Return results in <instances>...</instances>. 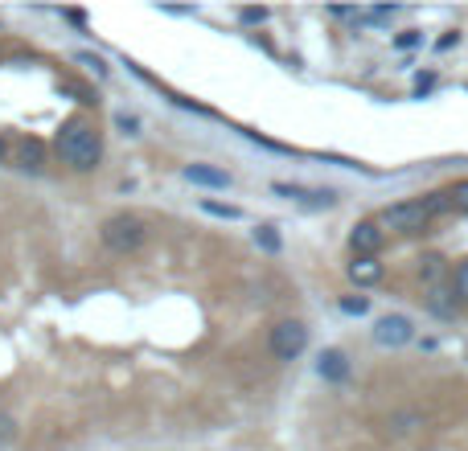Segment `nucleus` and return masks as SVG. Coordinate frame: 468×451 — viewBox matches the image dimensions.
Segmentation results:
<instances>
[{
	"label": "nucleus",
	"mask_w": 468,
	"mask_h": 451,
	"mask_svg": "<svg viewBox=\"0 0 468 451\" xmlns=\"http://www.w3.org/2000/svg\"><path fill=\"white\" fill-rule=\"evenodd\" d=\"M382 242H387V230H382L374 218L357 222L354 230H349V250H354V258H378Z\"/></svg>",
	"instance_id": "6"
},
{
	"label": "nucleus",
	"mask_w": 468,
	"mask_h": 451,
	"mask_svg": "<svg viewBox=\"0 0 468 451\" xmlns=\"http://www.w3.org/2000/svg\"><path fill=\"white\" fill-rule=\"evenodd\" d=\"M271 194L288 197V202H300V205H313V210H329V205L337 202L333 189H304V185H288V181H275Z\"/></svg>",
	"instance_id": "7"
},
{
	"label": "nucleus",
	"mask_w": 468,
	"mask_h": 451,
	"mask_svg": "<svg viewBox=\"0 0 468 451\" xmlns=\"http://www.w3.org/2000/svg\"><path fill=\"white\" fill-rule=\"evenodd\" d=\"M255 242H259V246H263V250H271V255H275V250H280V246H283L280 230H275V226H271V222L255 226Z\"/></svg>",
	"instance_id": "13"
},
{
	"label": "nucleus",
	"mask_w": 468,
	"mask_h": 451,
	"mask_svg": "<svg viewBox=\"0 0 468 451\" xmlns=\"http://www.w3.org/2000/svg\"><path fill=\"white\" fill-rule=\"evenodd\" d=\"M16 161H21V169H29V173L46 169V144H41V140H21Z\"/></svg>",
	"instance_id": "11"
},
{
	"label": "nucleus",
	"mask_w": 468,
	"mask_h": 451,
	"mask_svg": "<svg viewBox=\"0 0 468 451\" xmlns=\"http://www.w3.org/2000/svg\"><path fill=\"white\" fill-rule=\"evenodd\" d=\"M411 341H415L411 316L387 312V316H378V320H374V345H382V349H403V345H411Z\"/></svg>",
	"instance_id": "5"
},
{
	"label": "nucleus",
	"mask_w": 468,
	"mask_h": 451,
	"mask_svg": "<svg viewBox=\"0 0 468 451\" xmlns=\"http://www.w3.org/2000/svg\"><path fill=\"white\" fill-rule=\"evenodd\" d=\"M395 46H399V49H415V46H420V33H415V29L399 33V37H395Z\"/></svg>",
	"instance_id": "22"
},
{
	"label": "nucleus",
	"mask_w": 468,
	"mask_h": 451,
	"mask_svg": "<svg viewBox=\"0 0 468 451\" xmlns=\"http://www.w3.org/2000/svg\"><path fill=\"white\" fill-rule=\"evenodd\" d=\"M346 271H349V279H354L357 288H374V283H382L387 267H382L378 258H354V263H349Z\"/></svg>",
	"instance_id": "10"
},
{
	"label": "nucleus",
	"mask_w": 468,
	"mask_h": 451,
	"mask_svg": "<svg viewBox=\"0 0 468 451\" xmlns=\"http://www.w3.org/2000/svg\"><path fill=\"white\" fill-rule=\"evenodd\" d=\"M452 205H448V194H431V197H423V202H399V205H387V210L378 214V222L382 230H399V234H415V230H423L436 214H448Z\"/></svg>",
	"instance_id": "2"
},
{
	"label": "nucleus",
	"mask_w": 468,
	"mask_h": 451,
	"mask_svg": "<svg viewBox=\"0 0 468 451\" xmlns=\"http://www.w3.org/2000/svg\"><path fill=\"white\" fill-rule=\"evenodd\" d=\"M341 312L346 316H366L370 312V299L366 296H341Z\"/></svg>",
	"instance_id": "18"
},
{
	"label": "nucleus",
	"mask_w": 468,
	"mask_h": 451,
	"mask_svg": "<svg viewBox=\"0 0 468 451\" xmlns=\"http://www.w3.org/2000/svg\"><path fill=\"white\" fill-rule=\"evenodd\" d=\"M452 296L468 299V258L464 263H456V271H452Z\"/></svg>",
	"instance_id": "17"
},
{
	"label": "nucleus",
	"mask_w": 468,
	"mask_h": 451,
	"mask_svg": "<svg viewBox=\"0 0 468 451\" xmlns=\"http://www.w3.org/2000/svg\"><path fill=\"white\" fill-rule=\"evenodd\" d=\"M420 427H423L420 411H395L390 414V435H415Z\"/></svg>",
	"instance_id": "12"
},
{
	"label": "nucleus",
	"mask_w": 468,
	"mask_h": 451,
	"mask_svg": "<svg viewBox=\"0 0 468 451\" xmlns=\"http://www.w3.org/2000/svg\"><path fill=\"white\" fill-rule=\"evenodd\" d=\"M448 205H452L456 214H468V181H456V185L448 189Z\"/></svg>",
	"instance_id": "15"
},
{
	"label": "nucleus",
	"mask_w": 468,
	"mask_h": 451,
	"mask_svg": "<svg viewBox=\"0 0 468 451\" xmlns=\"http://www.w3.org/2000/svg\"><path fill=\"white\" fill-rule=\"evenodd\" d=\"M115 128H120L123 136H136V131H140V120H136V115H128V111H120V115H115Z\"/></svg>",
	"instance_id": "20"
},
{
	"label": "nucleus",
	"mask_w": 468,
	"mask_h": 451,
	"mask_svg": "<svg viewBox=\"0 0 468 451\" xmlns=\"http://www.w3.org/2000/svg\"><path fill=\"white\" fill-rule=\"evenodd\" d=\"M202 210H206V214H214V218H227V222H239V218H242L239 205H222V202H210V197L202 202Z\"/></svg>",
	"instance_id": "14"
},
{
	"label": "nucleus",
	"mask_w": 468,
	"mask_h": 451,
	"mask_svg": "<svg viewBox=\"0 0 468 451\" xmlns=\"http://www.w3.org/2000/svg\"><path fill=\"white\" fill-rule=\"evenodd\" d=\"M5 156H8V140L0 136V164H5Z\"/></svg>",
	"instance_id": "24"
},
{
	"label": "nucleus",
	"mask_w": 468,
	"mask_h": 451,
	"mask_svg": "<svg viewBox=\"0 0 468 451\" xmlns=\"http://www.w3.org/2000/svg\"><path fill=\"white\" fill-rule=\"evenodd\" d=\"M316 373H321L324 382H346L349 378V357L341 353V349H321V357H316Z\"/></svg>",
	"instance_id": "9"
},
{
	"label": "nucleus",
	"mask_w": 468,
	"mask_h": 451,
	"mask_svg": "<svg viewBox=\"0 0 468 451\" xmlns=\"http://www.w3.org/2000/svg\"><path fill=\"white\" fill-rule=\"evenodd\" d=\"M16 444V419L8 411H0V447H13Z\"/></svg>",
	"instance_id": "16"
},
{
	"label": "nucleus",
	"mask_w": 468,
	"mask_h": 451,
	"mask_svg": "<svg viewBox=\"0 0 468 451\" xmlns=\"http://www.w3.org/2000/svg\"><path fill=\"white\" fill-rule=\"evenodd\" d=\"M186 181L202 189H230V173L218 164H186Z\"/></svg>",
	"instance_id": "8"
},
{
	"label": "nucleus",
	"mask_w": 468,
	"mask_h": 451,
	"mask_svg": "<svg viewBox=\"0 0 468 451\" xmlns=\"http://www.w3.org/2000/svg\"><path fill=\"white\" fill-rule=\"evenodd\" d=\"M239 21L242 25H263L267 21V8H239Z\"/></svg>",
	"instance_id": "21"
},
{
	"label": "nucleus",
	"mask_w": 468,
	"mask_h": 451,
	"mask_svg": "<svg viewBox=\"0 0 468 451\" xmlns=\"http://www.w3.org/2000/svg\"><path fill=\"white\" fill-rule=\"evenodd\" d=\"M431 82H436V74H420V95L423 90H431Z\"/></svg>",
	"instance_id": "23"
},
{
	"label": "nucleus",
	"mask_w": 468,
	"mask_h": 451,
	"mask_svg": "<svg viewBox=\"0 0 468 451\" xmlns=\"http://www.w3.org/2000/svg\"><path fill=\"white\" fill-rule=\"evenodd\" d=\"M267 345H271L275 362H296V357L308 349V324H300V320H280V324L271 329V337H267Z\"/></svg>",
	"instance_id": "4"
},
{
	"label": "nucleus",
	"mask_w": 468,
	"mask_h": 451,
	"mask_svg": "<svg viewBox=\"0 0 468 451\" xmlns=\"http://www.w3.org/2000/svg\"><path fill=\"white\" fill-rule=\"evenodd\" d=\"M99 238H103V246L115 250V255H136L148 242V226H144V218H136V214H112V218L99 226Z\"/></svg>",
	"instance_id": "3"
},
{
	"label": "nucleus",
	"mask_w": 468,
	"mask_h": 451,
	"mask_svg": "<svg viewBox=\"0 0 468 451\" xmlns=\"http://www.w3.org/2000/svg\"><path fill=\"white\" fill-rule=\"evenodd\" d=\"M74 62H82L90 74H95V79H107V62H103V58H99V54H79V58H74Z\"/></svg>",
	"instance_id": "19"
},
{
	"label": "nucleus",
	"mask_w": 468,
	"mask_h": 451,
	"mask_svg": "<svg viewBox=\"0 0 468 451\" xmlns=\"http://www.w3.org/2000/svg\"><path fill=\"white\" fill-rule=\"evenodd\" d=\"M54 152L66 169L74 173H90L103 161V131L87 120V115H74V120H62L54 136Z\"/></svg>",
	"instance_id": "1"
}]
</instances>
